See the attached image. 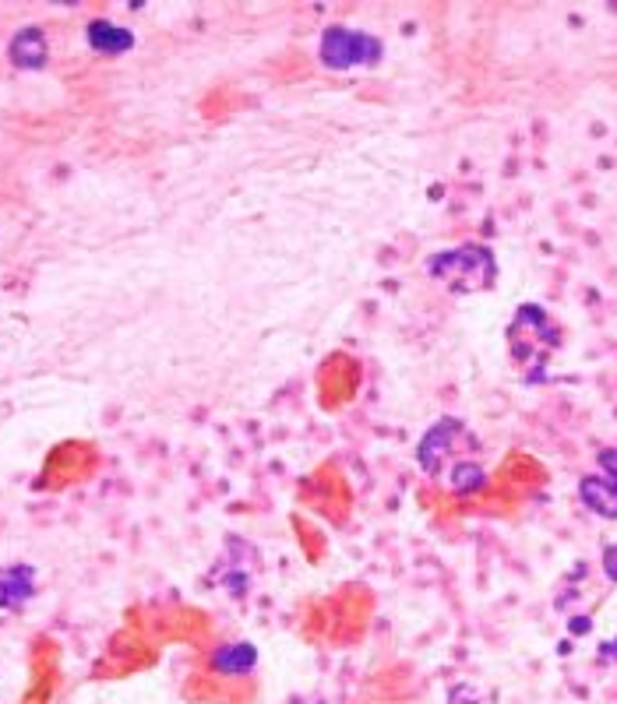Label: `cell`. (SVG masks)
<instances>
[{"label": "cell", "mask_w": 617, "mask_h": 704, "mask_svg": "<svg viewBox=\"0 0 617 704\" xmlns=\"http://www.w3.org/2000/svg\"><path fill=\"white\" fill-rule=\"evenodd\" d=\"M564 345L561 325L540 304H523L508 325V356L519 366L523 384H543L550 377V360Z\"/></svg>", "instance_id": "1"}, {"label": "cell", "mask_w": 617, "mask_h": 704, "mask_svg": "<svg viewBox=\"0 0 617 704\" xmlns=\"http://www.w3.org/2000/svg\"><path fill=\"white\" fill-rule=\"evenodd\" d=\"M424 268L430 279L441 282V286L456 296L487 293L497 282V258L487 243H459V247L435 250V254L424 261Z\"/></svg>", "instance_id": "2"}, {"label": "cell", "mask_w": 617, "mask_h": 704, "mask_svg": "<svg viewBox=\"0 0 617 704\" xmlns=\"http://www.w3.org/2000/svg\"><path fill=\"white\" fill-rule=\"evenodd\" d=\"M385 57V43L371 32L328 25L318 39V60L328 71H357V67H378Z\"/></svg>", "instance_id": "3"}, {"label": "cell", "mask_w": 617, "mask_h": 704, "mask_svg": "<svg viewBox=\"0 0 617 704\" xmlns=\"http://www.w3.org/2000/svg\"><path fill=\"white\" fill-rule=\"evenodd\" d=\"M579 500L596 518L617 522V447H604L596 455V473L579 479Z\"/></svg>", "instance_id": "4"}, {"label": "cell", "mask_w": 617, "mask_h": 704, "mask_svg": "<svg viewBox=\"0 0 617 704\" xmlns=\"http://www.w3.org/2000/svg\"><path fill=\"white\" fill-rule=\"evenodd\" d=\"M465 438H470V430H465L462 419L456 416L438 419L420 438V444H416V465H420L427 476H445L448 462H452V455L459 451V441Z\"/></svg>", "instance_id": "5"}, {"label": "cell", "mask_w": 617, "mask_h": 704, "mask_svg": "<svg viewBox=\"0 0 617 704\" xmlns=\"http://www.w3.org/2000/svg\"><path fill=\"white\" fill-rule=\"evenodd\" d=\"M8 57L19 71H43L49 64V43L40 25H22L8 43Z\"/></svg>", "instance_id": "6"}, {"label": "cell", "mask_w": 617, "mask_h": 704, "mask_svg": "<svg viewBox=\"0 0 617 704\" xmlns=\"http://www.w3.org/2000/svg\"><path fill=\"white\" fill-rule=\"evenodd\" d=\"M36 595V567L32 564H11L0 571V610L19 613L25 602Z\"/></svg>", "instance_id": "7"}, {"label": "cell", "mask_w": 617, "mask_h": 704, "mask_svg": "<svg viewBox=\"0 0 617 704\" xmlns=\"http://www.w3.org/2000/svg\"><path fill=\"white\" fill-rule=\"evenodd\" d=\"M86 43H89V49H96V54H103V57H121V54H131L138 39H135V32L124 25L92 19L86 25Z\"/></svg>", "instance_id": "8"}, {"label": "cell", "mask_w": 617, "mask_h": 704, "mask_svg": "<svg viewBox=\"0 0 617 704\" xmlns=\"http://www.w3.org/2000/svg\"><path fill=\"white\" fill-rule=\"evenodd\" d=\"M212 673L220 677H247L258 666V648L251 641H237V645H220L212 651Z\"/></svg>", "instance_id": "9"}, {"label": "cell", "mask_w": 617, "mask_h": 704, "mask_svg": "<svg viewBox=\"0 0 617 704\" xmlns=\"http://www.w3.org/2000/svg\"><path fill=\"white\" fill-rule=\"evenodd\" d=\"M448 490L456 497H473L480 490H487V468L473 458H462L448 468Z\"/></svg>", "instance_id": "10"}, {"label": "cell", "mask_w": 617, "mask_h": 704, "mask_svg": "<svg viewBox=\"0 0 617 704\" xmlns=\"http://www.w3.org/2000/svg\"><path fill=\"white\" fill-rule=\"evenodd\" d=\"M604 575L610 584H617V543L604 546Z\"/></svg>", "instance_id": "11"}, {"label": "cell", "mask_w": 617, "mask_h": 704, "mask_svg": "<svg viewBox=\"0 0 617 704\" xmlns=\"http://www.w3.org/2000/svg\"><path fill=\"white\" fill-rule=\"evenodd\" d=\"M599 659H604V662H617V638L599 645Z\"/></svg>", "instance_id": "12"}, {"label": "cell", "mask_w": 617, "mask_h": 704, "mask_svg": "<svg viewBox=\"0 0 617 704\" xmlns=\"http://www.w3.org/2000/svg\"><path fill=\"white\" fill-rule=\"evenodd\" d=\"M569 631H572V634H590V631H593L590 616H575L572 624H569Z\"/></svg>", "instance_id": "13"}, {"label": "cell", "mask_w": 617, "mask_h": 704, "mask_svg": "<svg viewBox=\"0 0 617 704\" xmlns=\"http://www.w3.org/2000/svg\"><path fill=\"white\" fill-rule=\"evenodd\" d=\"M293 704H322V701H293Z\"/></svg>", "instance_id": "14"}]
</instances>
